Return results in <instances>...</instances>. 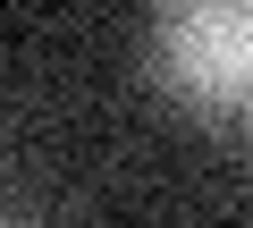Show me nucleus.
<instances>
[{
    "mask_svg": "<svg viewBox=\"0 0 253 228\" xmlns=\"http://www.w3.org/2000/svg\"><path fill=\"white\" fill-rule=\"evenodd\" d=\"M245 136H253V93H245Z\"/></svg>",
    "mask_w": 253,
    "mask_h": 228,
    "instance_id": "f03ea898",
    "label": "nucleus"
},
{
    "mask_svg": "<svg viewBox=\"0 0 253 228\" xmlns=\"http://www.w3.org/2000/svg\"><path fill=\"white\" fill-rule=\"evenodd\" d=\"M152 85L186 110H245L253 0H152Z\"/></svg>",
    "mask_w": 253,
    "mask_h": 228,
    "instance_id": "f257e3e1",
    "label": "nucleus"
}]
</instances>
